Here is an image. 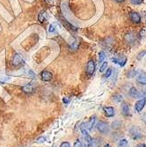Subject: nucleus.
Returning a JSON list of instances; mask_svg holds the SVG:
<instances>
[{
  "label": "nucleus",
  "mask_w": 146,
  "mask_h": 147,
  "mask_svg": "<svg viewBox=\"0 0 146 147\" xmlns=\"http://www.w3.org/2000/svg\"><path fill=\"white\" fill-rule=\"evenodd\" d=\"M129 135L132 138V139L134 140H140L143 138V131L137 126H132L129 129Z\"/></svg>",
  "instance_id": "f257e3e1"
},
{
  "label": "nucleus",
  "mask_w": 146,
  "mask_h": 147,
  "mask_svg": "<svg viewBox=\"0 0 146 147\" xmlns=\"http://www.w3.org/2000/svg\"><path fill=\"white\" fill-rule=\"evenodd\" d=\"M124 41L128 45H133L137 41V35L134 32H128L124 35Z\"/></svg>",
  "instance_id": "f03ea898"
},
{
  "label": "nucleus",
  "mask_w": 146,
  "mask_h": 147,
  "mask_svg": "<svg viewBox=\"0 0 146 147\" xmlns=\"http://www.w3.org/2000/svg\"><path fill=\"white\" fill-rule=\"evenodd\" d=\"M129 95L134 99H141L143 97V92L138 91L136 87H131L129 91Z\"/></svg>",
  "instance_id": "7ed1b4c3"
},
{
  "label": "nucleus",
  "mask_w": 146,
  "mask_h": 147,
  "mask_svg": "<svg viewBox=\"0 0 146 147\" xmlns=\"http://www.w3.org/2000/svg\"><path fill=\"white\" fill-rule=\"evenodd\" d=\"M145 105H146V97H143V98L139 99L136 102V104H135V110L137 113H141L143 110Z\"/></svg>",
  "instance_id": "20e7f679"
},
{
  "label": "nucleus",
  "mask_w": 146,
  "mask_h": 147,
  "mask_svg": "<svg viewBox=\"0 0 146 147\" xmlns=\"http://www.w3.org/2000/svg\"><path fill=\"white\" fill-rule=\"evenodd\" d=\"M136 79H137V82L139 85L146 86V72L143 71H137V74L136 76Z\"/></svg>",
  "instance_id": "39448f33"
},
{
  "label": "nucleus",
  "mask_w": 146,
  "mask_h": 147,
  "mask_svg": "<svg viewBox=\"0 0 146 147\" xmlns=\"http://www.w3.org/2000/svg\"><path fill=\"white\" fill-rule=\"evenodd\" d=\"M97 129L100 133H102V134H108L109 132V125L107 123L102 122V121L97 123Z\"/></svg>",
  "instance_id": "423d86ee"
},
{
  "label": "nucleus",
  "mask_w": 146,
  "mask_h": 147,
  "mask_svg": "<svg viewBox=\"0 0 146 147\" xmlns=\"http://www.w3.org/2000/svg\"><path fill=\"white\" fill-rule=\"evenodd\" d=\"M112 61L117 64H119L121 66V67H123V66L126 65L127 62H128V58L126 56L124 55H122V56H119V57H113L112 58Z\"/></svg>",
  "instance_id": "0eeeda50"
},
{
  "label": "nucleus",
  "mask_w": 146,
  "mask_h": 147,
  "mask_svg": "<svg viewBox=\"0 0 146 147\" xmlns=\"http://www.w3.org/2000/svg\"><path fill=\"white\" fill-rule=\"evenodd\" d=\"M96 69V65L95 62L94 60H89L87 64H86V73L88 76H92L95 71Z\"/></svg>",
  "instance_id": "6e6552de"
},
{
  "label": "nucleus",
  "mask_w": 146,
  "mask_h": 147,
  "mask_svg": "<svg viewBox=\"0 0 146 147\" xmlns=\"http://www.w3.org/2000/svg\"><path fill=\"white\" fill-rule=\"evenodd\" d=\"M11 63L13 66H15V67H19V66L22 65L24 63V59H23L22 56L20 54H15L12 57Z\"/></svg>",
  "instance_id": "1a4fd4ad"
},
{
  "label": "nucleus",
  "mask_w": 146,
  "mask_h": 147,
  "mask_svg": "<svg viewBox=\"0 0 146 147\" xmlns=\"http://www.w3.org/2000/svg\"><path fill=\"white\" fill-rule=\"evenodd\" d=\"M95 123H96V116H92L87 123H82L81 126L84 127L85 129H87L88 131L92 129V128L94 127L95 125Z\"/></svg>",
  "instance_id": "9d476101"
},
{
  "label": "nucleus",
  "mask_w": 146,
  "mask_h": 147,
  "mask_svg": "<svg viewBox=\"0 0 146 147\" xmlns=\"http://www.w3.org/2000/svg\"><path fill=\"white\" fill-rule=\"evenodd\" d=\"M41 78L45 82H49L53 78V74L48 71H43L41 72Z\"/></svg>",
  "instance_id": "9b49d317"
},
{
  "label": "nucleus",
  "mask_w": 146,
  "mask_h": 147,
  "mask_svg": "<svg viewBox=\"0 0 146 147\" xmlns=\"http://www.w3.org/2000/svg\"><path fill=\"white\" fill-rule=\"evenodd\" d=\"M104 114L105 115L107 116V117H114L115 115V110L113 108V107H105L104 109Z\"/></svg>",
  "instance_id": "f8f14e48"
},
{
  "label": "nucleus",
  "mask_w": 146,
  "mask_h": 147,
  "mask_svg": "<svg viewBox=\"0 0 146 147\" xmlns=\"http://www.w3.org/2000/svg\"><path fill=\"white\" fill-rule=\"evenodd\" d=\"M79 45H80V40L78 38H74L73 42L69 45V49L71 51H75L79 48Z\"/></svg>",
  "instance_id": "ddd939ff"
},
{
  "label": "nucleus",
  "mask_w": 146,
  "mask_h": 147,
  "mask_svg": "<svg viewBox=\"0 0 146 147\" xmlns=\"http://www.w3.org/2000/svg\"><path fill=\"white\" fill-rule=\"evenodd\" d=\"M34 90H35V87L32 83H28L26 86H22V91L26 93H33Z\"/></svg>",
  "instance_id": "4468645a"
},
{
  "label": "nucleus",
  "mask_w": 146,
  "mask_h": 147,
  "mask_svg": "<svg viewBox=\"0 0 146 147\" xmlns=\"http://www.w3.org/2000/svg\"><path fill=\"white\" fill-rule=\"evenodd\" d=\"M130 20L132 22H134L136 24H138L141 22V16L136 11H132L130 13Z\"/></svg>",
  "instance_id": "2eb2a0df"
},
{
  "label": "nucleus",
  "mask_w": 146,
  "mask_h": 147,
  "mask_svg": "<svg viewBox=\"0 0 146 147\" xmlns=\"http://www.w3.org/2000/svg\"><path fill=\"white\" fill-rule=\"evenodd\" d=\"M122 112L125 116H130V109L128 103L123 102L122 105Z\"/></svg>",
  "instance_id": "dca6fc26"
},
{
  "label": "nucleus",
  "mask_w": 146,
  "mask_h": 147,
  "mask_svg": "<svg viewBox=\"0 0 146 147\" xmlns=\"http://www.w3.org/2000/svg\"><path fill=\"white\" fill-rule=\"evenodd\" d=\"M48 19V13L46 11H42L41 12L39 13V15H38V20L40 22H45L47 21Z\"/></svg>",
  "instance_id": "f3484780"
},
{
  "label": "nucleus",
  "mask_w": 146,
  "mask_h": 147,
  "mask_svg": "<svg viewBox=\"0 0 146 147\" xmlns=\"http://www.w3.org/2000/svg\"><path fill=\"white\" fill-rule=\"evenodd\" d=\"M61 20H62V22L63 23V25L66 26V28H69L70 30H72V31H77V28H76V26H74L73 25H71L70 22H68L67 20H66L64 18H61L60 19Z\"/></svg>",
  "instance_id": "a211bd4d"
},
{
  "label": "nucleus",
  "mask_w": 146,
  "mask_h": 147,
  "mask_svg": "<svg viewBox=\"0 0 146 147\" xmlns=\"http://www.w3.org/2000/svg\"><path fill=\"white\" fill-rule=\"evenodd\" d=\"M104 45L108 48H111L114 44V39L112 37H108L105 39V42H103Z\"/></svg>",
  "instance_id": "6ab92c4d"
},
{
  "label": "nucleus",
  "mask_w": 146,
  "mask_h": 147,
  "mask_svg": "<svg viewBox=\"0 0 146 147\" xmlns=\"http://www.w3.org/2000/svg\"><path fill=\"white\" fill-rule=\"evenodd\" d=\"M112 99L114 101H115L116 103H121L123 101V96L122 94H121V93H114V94L112 96Z\"/></svg>",
  "instance_id": "aec40b11"
},
{
  "label": "nucleus",
  "mask_w": 146,
  "mask_h": 147,
  "mask_svg": "<svg viewBox=\"0 0 146 147\" xmlns=\"http://www.w3.org/2000/svg\"><path fill=\"white\" fill-rule=\"evenodd\" d=\"M117 147H129V142L127 139L125 138H122L119 141L118 143V146Z\"/></svg>",
  "instance_id": "412c9836"
},
{
  "label": "nucleus",
  "mask_w": 146,
  "mask_h": 147,
  "mask_svg": "<svg viewBox=\"0 0 146 147\" xmlns=\"http://www.w3.org/2000/svg\"><path fill=\"white\" fill-rule=\"evenodd\" d=\"M122 127V123L120 121H114L112 123V128L114 129H120Z\"/></svg>",
  "instance_id": "4be33fe9"
},
{
  "label": "nucleus",
  "mask_w": 146,
  "mask_h": 147,
  "mask_svg": "<svg viewBox=\"0 0 146 147\" xmlns=\"http://www.w3.org/2000/svg\"><path fill=\"white\" fill-rule=\"evenodd\" d=\"M57 32V28H56V24H51L48 26V33L50 34H54Z\"/></svg>",
  "instance_id": "5701e85b"
},
{
  "label": "nucleus",
  "mask_w": 146,
  "mask_h": 147,
  "mask_svg": "<svg viewBox=\"0 0 146 147\" xmlns=\"http://www.w3.org/2000/svg\"><path fill=\"white\" fill-rule=\"evenodd\" d=\"M137 71H136V70H130L129 71H128L127 76H128V78H134V77L137 76Z\"/></svg>",
  "instance_id": "b1692460"
},
{
  "label": "nucleus",
  "mask_w": 146,
  "mask_h": 147,
  "mask_svg": "<svg viewBox=\"0 0 146 147\" xmlns=\"http://www.w3.org/2000/svg\"><path fill=\"white\" fill-rule=\"evenodd\" d=\"M105 58H106V53L104 51H100L99 53V62L100 63H103Z\"/></svg>",
  "instance_id": "393cba45"
},
{
  "label": "nucleus",
  "mask_w": 146,
  "mask_h": 147,
  "mask_svg": "<svg viewBox=\"0 0 146 147\" xmlns=\"http://www.w3.org/2000/svg\"><path fill=\"white\" fill-rule=\"evenodd\" d=\"M99 146V143L96 139H92V141L87 144V147H98Z\"/></svg>",
  "instance_id": "a878e982"
},
{
  "label": "nucleus",
  "mask_w": 146,
  "mask_h": 147,
  "mask_svg": "<svg viewBox=\"0 0 146 147\" xmlns=\"http://www.w3.org/2000/svg\"><path fill=\"white\" fill-rule=\"evenodd\" d=\"M107 67H108V62H103L102 64L100 65V72H104L106 70H107Z\"/></svg>",
  "instance_id": "bb28decb"
},
{
  "label": "nucleus",
  "mask_w": 146,
  "mask_h": 147,
  "mask_svg": "<svg viewBox=\"0 0 146 147\" xmlns=\"http://www.w3.org/2000/svg\"><path fill=\"white\" fill-rule=\"evenodd\" d=\"M146 56V50H143V51H141L140 53H138V55H137V58L138 59V60H141L143 57H144Z\"/></svg>",
  "instance_id": "cd10ccee"
},
{
  "label": "nucleus",
  "mask_w": 146,
  "mask_h": 147,
  "mask_svg": "<svg viewBox=\"0 0 146 147\" xmlns=\"http://www.w3.org/2000/svg\"><path fill=\"white\" fill-rule=\"evenodd\" d=\"M111 75H112V69L109 68V69H108V70H106V73L104 74V78H109Z\"/></svg>",
  "instance_id": "c85d7f7f"
},
{
  "label": "nucleus",
  "mask_w": 146,
  "mask_h": 147,
  "mask_svg": "<svg viewBox=\"0 0 146 147\" xmlns=\"http://www.w3.org/2000/svg\"><path fill=\"white\" fill-rule=\"evenodd\" d=\"M130 1H131V3L133 4V5H141L143 2V0H130Z\"/></svg>",
  "instance_id": "c756f323"
},
{
  "label": "nucleus",
  "mask_w": 146,
  "mask_h": 147,
  "mask_svg": "<svg viewBox=\"0 0 146 147\" xmlns=\"http://www.w3.org/2000/svg\"><path fill=\"white\" fill-rule=\"evenodd\" d=\"M74 147H83V144H82L81 141L77 140V141L74 143Z\"/></svg>",
  "instance_id": "7c9ffc66"
},
{
  "label": "nucleus",
  "mask_w": 146,
  "mask_h": 147,
  "mask_svg": "<svg viewBox=\"0 0 146 147\" xmlns=\"http://www.w3.org/2000/svg\"><path fill=\"white\" fill-rule=\"evenodd\" d=\"M60 147H71V144H70L69 142H63V143L61 144Z\"/></svg>",
  "instance_id": "2f4dec72"
},
{
  "label": "nucleus",
  "mask_w": 146,
  "mask_h": 147,
  "mask_svg": "<svg viewBox=\"0 0 146 147\" xmlns=\"http://www.w3.org/2000/svg\"><path fill=\"white\" fill-rule=\"evenodd\" d=\"M28 77H30V78H34L35 77V74H34V71H31V70H29V71H28Z\"/></svg>",
  "instance_id": "473e14b6"
},
{
  "label": "nucleus",
  "mask_w": 146,
  "mask_h": 147,
  "mask_svg": "<svg viewBox=\"0 0 146 147\" xmlns=\"http://www.w3.org/2000/svg\"><path fill=\"white\" fill-rule=\"evenodd\" d=\"M46 140V138L45 137H42V138H40L36 140V143H42Z\"/></svg>",
  "instance_id": "72a5a7b5"
},
{
  "label": "nucleus",
  "mask_w": 146,
  "mask_h": 147,
  "mask_svg": "<svg viewBox=\"0 0 146 147\" xmlns=\"http://www.w3.org/2000/svg\"><path fill=\"white\" fill-rule=\"evenodd\" d=\"M135 147H146V144H137Z\"/></svg>",
  "instance_id": "f704fd0d"
},
{
  "label": "nucleus",
  "mask_w": 146,
  "mask_h": 147,
  "mask_svg": "<svg viewBox=\"0 0 146 147\" xmlns=\"http://www.w3.org/2000/svg\"><path fill=\"white\" fill-rule=\"evenodd\" d=\"M63 102H64L65 104H68V103L70 102V100H68L66 97H65V98H63Z\"/></svg>",
  "instance_id": "c9c22d12"
},
{
  "label": "nucleus",
  "mask_w": 146,
  "mask_h": 147,
  "mask_svg": "<svg viewBox=\"0 0 146 147\" xmlns=\"http://www.w3.org/2000/svg\"><path fill=\"white\" fill-rule=\"evenodd\" d=\"M143 121L144 122V123H146V113L143 115Z\"/></svg>",
  "instance_id": "e433bc0d"
},
{
  "label": "nucleus",
  "mask_w": 146,
  "mask_h": 147,
  "mask_svg": "<svg viewBox=\"0 0 146 147\" xmlns=\"http://www.w3.org/2000/svg\"><path fill=\"white\" fill-rule=\"evenodd\" d=\"M114 1H116V2H118V3H123L125 0H114Z\"/></svg>",
  "instance_id": "4c0bfd02"
},
{
  "label": "nucleus",
  "mask_w": 146,
  "mask_h": 147,
  "mask_svg": "<svg viewBox=\"0 0 146 147\" xmlns=\"http://www.w3.org/2000/svg\"><path fill=\"white\" fill-rule=\"evenodd\" d=\"M104 147H111V145L109 144H105V146Z\"/></svg>",
  "instance_id": "58836bf2"
},
{
  "label": "nucleus",
  "mask_w": 146,
  "mask_h": 147,
  "mask_svg": "<svg viewBox=\"0 0 146 147\" xmlns=\"http://www.w3.org/2000/svg\"><path fill=\"white\" fill-rule=\"evenodd\" d=\"M143 97H146V90L143 92Z\"/></svg>",
  "instance_id": "ea45409f"
}]
</instances>
